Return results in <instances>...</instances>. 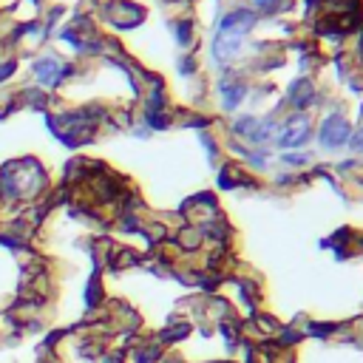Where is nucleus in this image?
<instances>
[{
    "label": "nucleus",
    "mask_w": 363,
    "mask_h": 363,
    "mask_svg": "<svg viewBox=\"0 0 363 363\" xmlns=\"http://www.w3.org/2000/svg\"><path fill=\"white\" fill-rule=\"evenodd\" d=\"M312 100H315V97H312V85H310L307 80H301V82L292 85V94H290V103H292V105L304 108V105H310Z\"/></svg>",
    "instance_id": "nucleus-7"
},
{
    "label": "nucleus",
    "mask_w": 363,
    "mask_h": 363,
    "mask_svg": "<svg viewBox=\"0 0 363 363\" xmlns=\"http://www.w3.org/2000/svg\"><path fill=\"white\" fill-rule=\"evenodd\" d=\"M188 37H191V28H188V23H182V26H179V40L188 43Z\"/></svg>",
    "instance_id": "nucleus-13"
},
{
    "label": "nucleus",
    "mask_w": 363,
    "mask_h": 363,
    "mask_svg": "<svg viewBox=\"0 0 363 363\" xmlns=\"http://www.w3.org/2000/svg\"><path fill=\"white\" fill-rule=\"evenodd\" d=\"M20 100L26 103V105H32V108H40V111H46V94L40 88H26V91H20Z\"/></svg>",
    "instance_id": "nucleus-8"
},
{
    "label": "nucleus",
    "mask_w": 363,
    "mask_h": 363,
    "mask_svg": "<svg viewBox=\"0 0 363 363\" xmlns=\"http://www.w3.org/2000/svg\"><path fill=\"white\" fill-rule=\"evenodd\" d=\"M357 148H363V134H360V139H357Z\"/></svg>",
    "instance_id": "nucleus-14"
},
{
    "label": "nucleus",
    "mask_w": 363,
    "mask_h": 363,
    "mask_svg": "<svg viewBox=\"0 0 363 363\" xmlns=\"http://www.w3.org/2000/svg\"><path fill=\"white\" fill-rule=\"evenodd\" d=\"M32 74L40 85L46 88H57L60 82H63V63H60L57 57H37L35 63H32Z\"/></svg>",
    "instance_id": "nucleus-2"
},
{
    "label": "nucleus",
    "mask_w": 363,
    "mask_h": 363,
    "mask_svg": "<svg viewBox=\"0 0 363 363\" xmlns=\"http://www.w3.org/2000/svg\"><path fill=\"white\" fill-rule=\"evenodd\" d=\"M148 125H150V128H165V125H168V119L159 116L157 111H148Z\"/></svg>",
    "instance_id": "nucleus-12"
},
{
    "label": "nucleus",
    "mask_w": 363,
    "mask_h": 363,
    "mask_svg": "<svg viewBox=\"0 0 363 363\" xmlns=\"http://www.w3.org/2000/svg\"><path fill=\"white\" fill-rule=\"evenodd\" d=\"M238 43H241V37H233V35H222V32H219V37H216V43H213V54H216L219 60H230V57H236Z\"/></svg>",
    "instance_id": "nucleus-6"
},
{
    "label": "nucleus",
    "mask_w": 363,
    "mask_h": 363,
    "mask_svg": "<svg viewBox=\"0 0 363 363\" xmlns=\"http://www.w3.org/2000/svg\"><path fill=\"white\" fill-rule=\"evenodd\" d=\"M307 136H310V119L307 116H292L287 123V128H284V134H281V139H278V145L281 148H295V145H304Z\"/></svg>",
    "instance_id": "nucleus-5"
},
{
    "label": "nucleus",
    "mask_w": 363,
    "mask_h": 363,
    "mask_svg": "<svg viewBox=\"0 0 363 363\" xmlns=\"http://www.w3.org/2000/svg\"><path fill=\"white\" fill-rule=\"evenodd\" d=\"M15 74H17V60H15V57L3 60V63H0V82H6V80H12Z\"/></svg>",
    "instance_id": "nucleus-10"
},
{
    "label": "nucleus",
    "mask_w": 363,
    "mask_h": 363,
    "mask_svg": "<svg viewBox=\"0 0 363 363\" xmlns=\"http://www.w3.org/2000/svg\"><path fill=\"white\" fill-rule=\"evenodd\" d=\"M253 26H256V15H253V12H247V9H236V12H230V15L222 20V35L241 37V35H247Z\"/></svg>",
    "instance_id": "nucleus-4"
},
{
    "label": "nucleus",
    "mask_w": 363,
    "mask_h": 363,
    "mask_svg": "<svg viewBox=\"0 0 363 363\" xmlns=\"http://www.w3.org/2000/svg\"><path fill=\"white\" fill-rule=\"evenodd\" d=\"M224 105L227 108H236L238 103H241V97H245V85H241V82H233V85H227L224 82Z\"/></svg>",
    "instance_id": "nucleus-9"
},
{
    "label": "nucleus",
    "mask_w": 363,
    "mask_h": 363,
    "mask_svg": "<svg viewBox=\"0 0 363 363\" xmlns=\"http://www.w3.org/2000/svg\"><path fill=\"white\" fill-rule=\"evenodd\" d=\"M142 17H145V12L134 3H128V0H111V6H108V20L116 28H134L142 23Z\"/></svg>",
    "instance_id": "nucleus-1"
},
{
    "label": "nucleus",
    "mask_w": 363,
    "mask_h": 363,
    "mask_svg": "<svg viewBox=\"0 0 363 363\" xmlns=\"http://www.w3.org/2000/svg\"><path fill=\"white\" fill-rule=\"evenodd\" d=\"M346 139H349V125L344 116H326L321 123V145L341 148Z\"/></svg>",
    "instance_id": "nucleus-3"
},
{
    "label": "nucleus",
    "mask_w": 363,
    "mask_h": 363,
    "mask_svg": "<svg viewBox=\"0 0 363 363\" xmlns=\"http://www.w3.org/2000/svg\"><path fill=\"white\" fill-rule=\"evenodd\" d=\"M256 128H258V123H256L253 116H245V119H238V123H236V131L238 134H247V136H253Z\"/></svg>",
    "instance_id": "nucleus-11"
}]
</instances>
